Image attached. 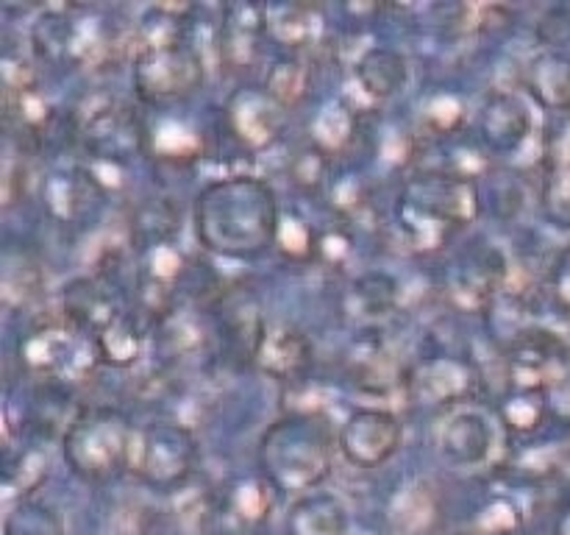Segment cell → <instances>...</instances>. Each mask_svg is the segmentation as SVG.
Here are the masks:
<instances>
[{
	"instance_id": "6da1fadb",
	"label": "cell",
	"mask_w": 570,
	"mask_h": 535,
	"mask_svg": "<svg viewBox=\"0 0 570 535\" xmlns=\"http://www.w3.org/2000/svg\"><path fill=\"white\" fill-rule=\"evenodd\" d=\"M193 223L198 243L212 254L262 256L282 232L276 189L256 176L217 178L195 195Z\"/></svg>"
},
{
	"instance_id": "7a4b0ae2",
	"label": "cell",
	"mask_w": 570,
	"mask_h": 535,
	"mask_svg": "<svg viewBox=\"0 0 570 535\" xmlns=\"http://www.w3.org/2000/svg\"><path fill=\"white\" fill-rule=\"evenodd\" d=\"M476 182L456 171H423L401 187L395 201V223L417 254L443 249L460 228L479 217Z\"/></svg>"
},
{
	"instance_id": "3957f363",
	"label": "cell",
	"mask_w": 570,
	"mask_h": 535,
	"mask_svg": "<svg viewBox=\"0 0 570 535\" xmlns=\"http://www.w3.org/2000/svg\"><path fill=\"white\" fill-rule=\"evenodd\" d=\"M340 451L332 421L317 410H298L265 429L256 463L265 483L282 494L304 496L326 483Z\"/></svg>"
},
{
	"instance_id": "277c9868",
	"label": "cell",
	"mask_w": 570,
	"mask_h": 535,
	"mask_svg": "<svg viewBox=\"0 0 570 535\" xmlns=\"http://www.w3.org/2000/svg\"><path fill=\"white\" fill-rule=\"evenodd\" d=\"M31 45L53 67L104 70L126 54V37L104 14L83 6L50 9L33 22Z\"/></svg>"
},
{
	"instance_id": "5b68a950",
	"label": "cell",
	"mask_w": 570,
	"mask_h": 535,
	"mask_svg": "<svg viewBox=\"0 0 570 535\" xmlns=\"http://www.w3.org/2000/svg\"><path fill=\"white\" fill-rule=\"evenodd\" d=\"M134 435L137 429L117 407H83L70 418L61 435L65 463L87 483H111L120 474L131 471Z\"/></svg>"
},
{
	"instance_id": "8992f818",
	"label": "cell",
	"mask_w": 570,
	"mask_h": 535,
	"mask_svg": "<svg viewBox=\"0 0 570 535\" xmlns=\"http://www.w3.org/2000/svg\"><path fill=\"white\" fill-rule=\"evenodd\" d=\"M20 366L48 385H81L100 366L98 346L65 312L42 315L17 343Z\"/></svg>"
},
{
	"instance_id": "52a82bcc",
	"label": "cell",
	"mask_w": 570,
	"mask_h": 535,
	"mask_svg": "<svg viewBox=\"0 0 570 535\" xmlns=\"http://www.w3.org/2000/svg\"><path fill=\"white\" fill-rule=\"evenodd\" d=\"M198 466V440L184 424L156 421L134 435L131 474L159 494L181 490Z\"/></svg>"
},
{
	"instance_id": "ba28073f",
	"label": "cell",
	"mask_w": 570,
	"mask_h": 535,
	"mask_svg": "<svg viewBox=\"0 0 570 535\" xmlns=\"http://www.w3.org/2000/svg\"><path fill=\"white\" fill-rule=\"evenodd\" d=\"M204 56L187 39L134 56V93L148 106L184 104L204 87Z\"/></svg>"
},
{
	"instance_id": "9c48e42d",
	"label": "cell",
	"mask_w": 570,
	"mask_h": 535,
	"mask_svg": "<svg viewBox=\"0 0 570 535\" xmlns=\"http://www.w3.org/2000/svg\"><path fill=\"white\" fill-rule=\"evenodd\" d=\"M78 139L95 162L120 167L148 150V126L137 109L117 98H104L78 117Z\"/></svg>"
},
{
	"instance_id": "30bf717a",
	"label": "cell",
	"mask_w": 570,
	"mask_h": 535,
	"mask_svg": "<svg viewBox=\"0 0 570 535\" xmlns=\"http://www.w3.org/2000/svg\"><path fill=\"white\" fill-rule=\"evenodd\" d=\"M340 455L362 471H376L404 446V421L384 407H360L337 429Z\"/></svg>"
},
{
	"instance_id": "8fae6325",
	"label": "cell",
	"mask_w": 570,
	"mask_h": 535,
	"mask_svg": "<svg viewBox=\"0 0 570 535\" xmlns=\"http://www.w3.org/2000/svg\"><path fill=\"white\" fill-rule=\"evenodd\" d=\"M479 388V371L465 357L438 354L417 362L406 379L410 399L429 407H454Z\"/></svg>"
},
{
	"instance_id": "7c38bea8",
	"label": "cell",
	"mask_w": 570,
	"mask_h": 535,
	"mask_svg": "<svg viewBox=\"0 0 570 535\" xmlns=\"http://www.w3.org/2000/svg\"><path fill=\"white\" fill-rule=\"evenodd\" d=\"M315 362V346L295 323L267 321L254 366L282 385L301 382Z\"/></svg>"
},
{
	"instance_id": "4fadbf2b",
	"label": "cell",
	"mask_w": 570,
	"mask_h": 535,
	"mask_svg": "<svg viewBox=\"0 0 570 535\" xmlns=\"http://www.w3.org/2000/svg\"><path fill=\"white\" fill-rule=\"evenodd\" d=\"M507 282V260L501 251L484 249L465 254L449 273V295L462 310H488Z\"/></svg>"
},
{
	"instance_id": "5bb4252c",
	"label": "cell",
	"mask_w": 570,
	"mask_h": 535,
	"mask_svg": "<svg viewBox=\"0 0 570 535\" xmlns=\"http://www.w3.org/2000/svg\"><path fill=\"white\" fill-rule=\"evenodd\" d=\"M226 126L232 137L248 150H265L278 139L284 128L282 109L262 89H239L226 104Z\"/></svg>"
},
{
	"instance_id": "9a60e30c",
	"label": "cell",
	"mask_w": 570,
	"mask_h": 535,
	"mask_svg": "<svg viewBox=\"0 0 570 535\" xmlns=\"http://www.w3.org/2000/svg\"><path fill=\"white\" fill-rule=\"evenodd\" d=\"M271 33L267 11L254 3L226 6L220 22V61L232 72L248 70L262 54V39Z\"/></svg>"
},
{
	"instance_id": "2e32d148",
	"label": "cell",
	"mask_w": 570,
	"mask_h": 535,
	"mask_svg": "<svg viewBox=\"0 0 570 535\" xmlns=\"http://www.w3.org/2000/svg\"><path fill=\"white\" fill-rule=\"evenodd\" d=\"M479 134L484 145L495 154H512L521 148L532 134L529 106L512 93H493L484 98L479 111Z\"/></svg>"
},
{
	"instance_id": "e0dca14e",
	"label": "cell",
	"mask_w": 570,
	"mask_h": 535,
	"mask_svg": "<svg viewBox=\"0 0 570 535\" xmlns=\"http://www.w3.org/2000/svg\"><path fill=\"white\" fill-rule=\"evenodd\" d=\"M61 312L70 318L76 327H81L89 338H98L109 323L126 315V307L120 304V295L111 290L106 279H76L70 288L65 290V301H61Z\"/></svg>"
},
{
	"instance_id": "ac0fdd59",
	"label": "cell",
	"mask_w": 570,
	"mask_h": 535,
	"mask_svg": "<svg viewBox=\"0 0 570 535\" xmlns=\"http://www.w3.org/2000/svg\"><path fill=\"white\" fill-rule=\"evenodd\" d=\"M348 379L365 393L384 396L395 388L406 390L410 371L401 368V362L395 360L384 340L367 338L354 343V351L348 357Z\"/></svg>"
},
{
	"instance_id": "d6986e66",
	"label": "cell",
	"mask_w": 570,
	"mask_h": 535,
	"mask_svg": "<svg viewBox=\"0 0 570 535\" xmlns=\"http://www.w3.org/2000/svg\"><path fill=\"white\" fill-rule=\"evenodd\" d=\"M493 449V429L479 410H456L440 435V451L451 466H482Z\"/></svg>"
},
{
	"instance_id": "ffe728a7",
	"label": "cell",
	"mask_w": 570,
	"mask_h": 535,
	"mask_svg": "<svg viewBox=\"0 0 570 535\" xmlns=\"http://www.w3.org/2000/svg\"><path fill=\"white\" fill-rule=\"evenodd\" d=\"M523 87L546 109H570V54L543 50L529 61Z\"/></svg>"
},
{
	"instance_id": "44dd1931",
	"label": "cell",
	"mask_w": 570,
	"mask_h": 535,
	"mask_svg": "<svg viewBox=\"0 0 570 535\" xmlns=\"http://www.w3.org/2000/svg\"><path fill=\"white\" fill-rule=\"evenodd\" d=\"M287 535H348V510L334 494H304L289 507Z\"/></svg>"
},
{
	"instance_id": "7402d4cb",
	"label": "cell",
	"mask_w": 570,
	"mask_h": 535,
	"mask_svg": "<svg viewBox=\"0 0 570 535\" xmlns=\"http://www.w3.org/2000/svg\"><path fill=\"white\" fill-rule=\"evenodd\" d=\"M356 81L371 98L387 100L410 81V61L401 50L371 48L356 61Z\"/></svg>"
},
{
	"instance_id": "603a6c76",
	"label": "cell",
	"mask_w": 570,
	"mask_h": 535,
	"mask_svg": "<svg viewBox=\"0 0 570 535\" xmlns=\"http://www.w3.org/2000/svg\"><path fill=\"white\" fill-rule=\"evenodd\" d=\"M148 154L170 165H189L204 154V134L187 120L165 117L154 128H148Z\"/></svg>"
},
{
	"instance_id": "cb8c5ba5",
	"label": "cell",
	"mask_w": 570,
	"mask_h": 535,
	"mask_svg": "<svg viewBox=\"0 0 570 535\" xmlns=\"http://www.w3.org/2000/svg\"><path fill=\"white\" fill-rule=\"evenodd\" d=\"M95 189H98V182L89 173H56L42 189L45 206L59 223H72L87 212V201L92 198Z\"/></svg>"
},
{
	"instance_id": "d4e9b609",
	"label": "cell",
	"mask_w": 570,
	"mask_h": 535,
	"mask_svg": "<svg viewBox=\"0 0 570 535\" xmlns=\"http://www.w3.org/2000/svg\"><path fill=\"white\" fill-rule=\"evenodd\" d=\"M399 307V282L387 273H362L345 293V310L354 318L376 321Z\"/></svg>"
},
{
	"instance_id": "484cf974",
	"label": "cell",
	"mask_w": 570,
	"mask_h": 535,
	"mask_svg": "<svg viewBox=\"0 0 570 535\" xmlns=\"http://www.w3.org/2000/svg\"><path fill=\"white\" fill-rule=\"evenodd\" d=\"M45 271L28 251H6L3 256V301L9 310L26 307L42 295Z\"/></svg>"
},
{
	"instance_id": "4316f807",
	"label": "cell",
	"mask_w": 570,
	"mask_h": 535,
	"mask_svg": "<svg viewBox=\"0 0 570 535\" xmlns=\"http://www.w3.org/2000/svg\"><path fill=\"white\" fill-rule=\"evenodd\" d=\"M312 87V70L301 56H284L276 59L267 70L265 93L271 95L273 104L282 111L298 109L306 98H309Z\"/></svg>"
},
{
	"instance_id": "83f0119b",
	"label": "cell",
	"mask_w": 570,
	"mask_h": 535,
	"mask_svg": "<svg viewBox=\"0 0 570 535\" xmlns=\"http://www.w3.org/2000/svg\"><path fill=\"white\" fill-rule=\"evenodd\" d=\"M142 329H139L137 315L126 312V315L117 318L115 323L104 329V332L95 338V346H98V354L104 366L111 368H131L134 362L142 354Z\"/></svg>"
},
{
	"instance_id": "f1b7e54d",
	"label": "cell",
	"mask_w": 570,
	"mask_h": 535,
	"mask_svg": "<svg viewBox=\"0 0 570 535\" xmlns=\"http://www.w3.org/2000/svg\"><path fill=\"white\" fill-rule=\"evenodd\" d=\"M540 210L557 228H570V165L566 156H546L540 178Z\"/></svg>"
},
{
	"instance_id": "f546056e",
	"label": "cell",
	"mask_w": 570,
	"mask_h": 535,
	"mask_svg": "<svg viewBox=\"0 0 570 535\" xmlns=\"http://www.w3.org/2000/svg\"><path fill=\"white\" fill-rule=\"evenodd\" d=\"M271 33L282 45L293 50H306L317 37V9L315 6L293 3L267 14Z\"/></svg>"
},
{
	"instance_id": "4dcf8cb0",
	"label": "cell",
	"mask_w": 570,
	"mask_h": 535,
	"mask_svg": "<svg viewBox=\"0 0 570 535\" xmlns=\"http://www.w3.org/2000/svg\"><path fill=\"white\" fill-rule=\"evenodd\" d=\"M356 134H360V117H356V111L348 109L345 104H332L317 117L312 143L321 145L323 150H328L334 156L348 148Z\"/></svg>"
},
{
	"instance_id": "1f68e13d",
	"label": "cell",
	"mask_w": 570,
	"mask_h": 535,
	"mask_svg": "<svg viewBox=\"0 0 570 535\" xmlns=\"http://www.w3.org/2000/svg\"><path fill=\"white\" fill-rule=\"evenodd\" d=\"M287 173L298 189H304V193H321L328 184V176H332V154L315 143L301 145L293 154V159H289Z\"/></svg>"
},
{
	"instance_id": "d6a6232c",
	"label": "cell",
	"mask_w": 570,
	"mask_h": 535,
	"mask_svg": "<svg viewBox=\"0 0 570 535\" xmlns=\"http://www.w3.org/2000/svg\"><path fill=\"white\" fill-rule=\"evenodd\" d=\"M549 416V396L538 390H515L501 405V418L512 432H534Z\"/></svg>"
},
{
	"instance_id": "836d02e7",
	"label": "cell",
	"mask_w": 570,
	"mask_h": 535,
	"mask_svg": "<svg viewBox=\"0 0 570 535\" xmlns=\"http://www.w3.org/2000/svg\"><path fill=\"white\" fill-rule=\"evenodd\" d=\"M232 505L234 510L239 513L243 522H259L271 513L273 505V494H271V483L265 479H254V483H243L237 485L232 496Z\"/></svg>"
},
{
	"instance_id": "e575fe53",
	"label": "cell",
	"mask_w": 570,
	"mask_h": 535,
	"mask_svg": "<svg viewBox=\"0 0 570 535\" xmlns=\"http://www.w3.org/2000/svg\"><path fill=\"white\" fill-rule=\"evenodd\" d=\"M423 120H426V126L432 128V132L451 134L454 128H460L465 115H462V104L454 95H438V98L429 100L426 111H423Z\"/></svg>"
},
{
	"instance_id": "d590c367",
	"label": "cell",
	"mask_w": 570,
	"mask_h": 535,
	"mask_svg": "<svg viewBox=\"0 0 570 535\" xmlns=\"http://www.w3.org/2000/svg\"><path fill=\"white\" fill-rule=\"evenodd\" d=\"M549 284H551V293H554V299L560 301L562 310L570 312V245L557 254L554 265H551V273H549Z\"/></svg>"
},
{
	"instance_id": "8d00e7d4",
	"label": "cell",
	"mask_w": 570,
	"mask_h": 535,
	"mask_svg": "<svg viewBox=\"0 0 570 535\" xmlns=\"http://www.w3.org/2000/svg\"><path fill=\"white\" fill-rule=\"evenodd\" d=\"M549 410L554 412L560 421L570 424V371L562 377V382L557 388L549 390Z\"/></svg>"
},
{
	"instance_id": "74e56055",
	"label": "cell",
	"mask_w": 570,
	"mask_h": 535,
	"mask_svg": "<svg viewBox=\"0 0 570 535\" xmlns=\"http://www.w3.org/2000/svg\"><path fill=\"white\" fill-rule=\"evenodd\" d=\"M562 535H570V510L566 513V518H562Z\"/></svg>"
},
{
	"instance_id": "f35d334b",
	"label": "cell",
	"mask_w": 570,
	"mask_h": 535,
	"mask_svg": "<svg viewBox=\"0 0 570 535\" xmlns=\"http://www.w3.org/2000/svg\"><path fill=\"white\" fill-rule=\"evenodd\" d=\"M566 159H568V165H570V143H568V150H566Z\"/></svg>"
}]
</instances>
